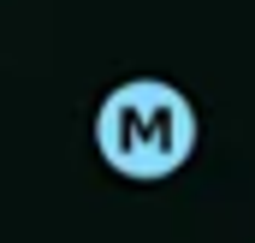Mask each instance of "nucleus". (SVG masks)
Listing matches in <instances>:
<instances>
[{
	"instance_id": "1",
	"label": "nucleus",
	"mask_w": 255,
	"mask_h": 243,
	"mask_svg": "<svg viewBox=\"0 0 255 243\" xmlns=\"http://www.w3.org/2000/svg\"><path fill=\"white\" fill-rule=\"evenodd\" d=\"M95 154L125 184H166L196 154V107L166 77H130L95 107Z\"/></svg>"
}]
</instances>
